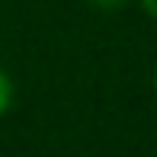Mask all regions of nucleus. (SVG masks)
<instances>
[{
    "instance_id": "20e7f679",
    "label": "nucleus",
    "mask_w": 157,
    "mask_h": 157,
    "mask_svg": "<svg viewBox=\"0 0 157 157\" xmlns=\"http://www.w3.org/2000/svg\"><path fill=\"white\" fill-rule=\"evenodd\" d=\"M154 93H157V71H154Z\"/></svg>"
},
{
    "instance_id": "7ed1b4c3",
    "label": "nucleus",
    "mask_w": 157,
    "mask_h": 157,
    "mask_svg": "<svg viewBox=\"0 0 157 157\" xmlns=\"http://www.w3.org/2000/svg\"><path fill=\"white\" fill-rule=\"evenodd\" d=\"M141 3H144V10L151 13V16L157 19V0H141Z\"/></svg>"
},
{
    "instance_id": "f03ea898",
    "label": "nucleus",
    "mask_w": 157,
    "mask_h": 157,
    "mask_svg": "<svg viewBox=\"0 0 157 157\" xmlns=\"http://www.w3.org/2000/svg\"><path fill=\"white\" fill-rule=\"evenodd\" d=\"M96 6H106V10H112V6H122L125 0H93Z\"/></svg>"
},
{
    "instance_id": "f257e3e1",
    "label": "nucleus",
    "mask_w": 157,
    "mask_h": 157,
    "mask_svg": "<svg viewBox=\"0 0 157 157\" xmlns=\"http://www.w3.org/2000/svg\"><path fill=\"white\" fill-rule=\"evenodd\" d=\"M10 103H13V80L6 71H0V116L10 109Z\"/></svg>"
}]
</instances>
